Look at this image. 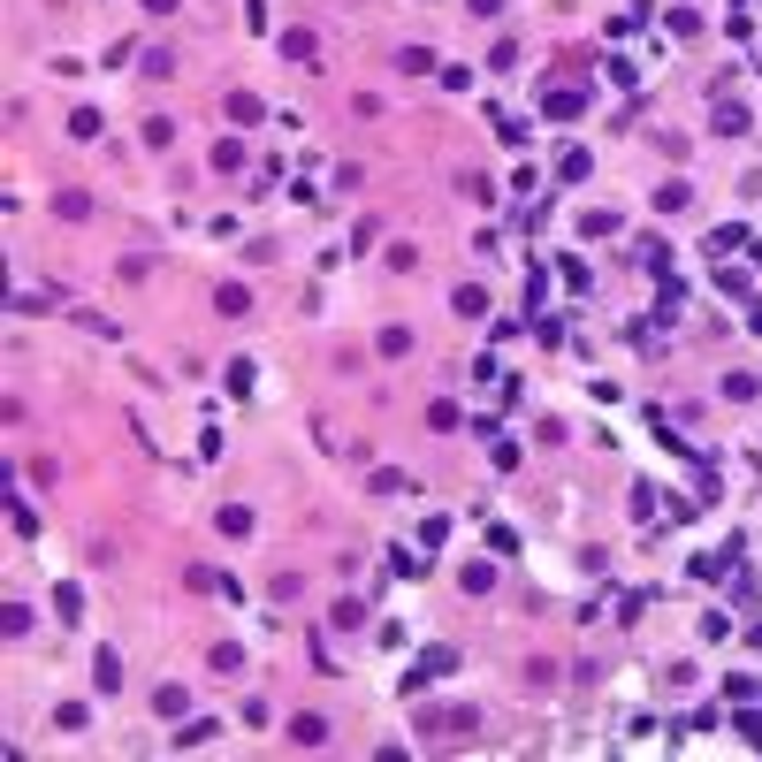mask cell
I'll return each mask as SVG.
<instances>
[{"label":"cell","mask_w":762,"mask_h":762,"mask_svg":"<svg viewBox=\"0 0 762 762\" xmlns=\"http://www.w3.org/2000/svg\"><path fill=\"white\" fill-rule=\"evenodd\" d=\"M283 61H313V31H283Z\"/></svg>","instance_id":"cell-2"},{"label":"cell","mask_w":762,"mask_h":762,"mask_svg":"<svg viewBox=\"0 0 762 762\" xmlns=\"http://www.w3.org/2000/svg\"><path fill=\"white\" fill-rule=\"evenodd\" d=\"M290 739H298V747H321L328 725H321V716H290Z\"/></svg>","instance_id":"cell-1"}]
</instances>
